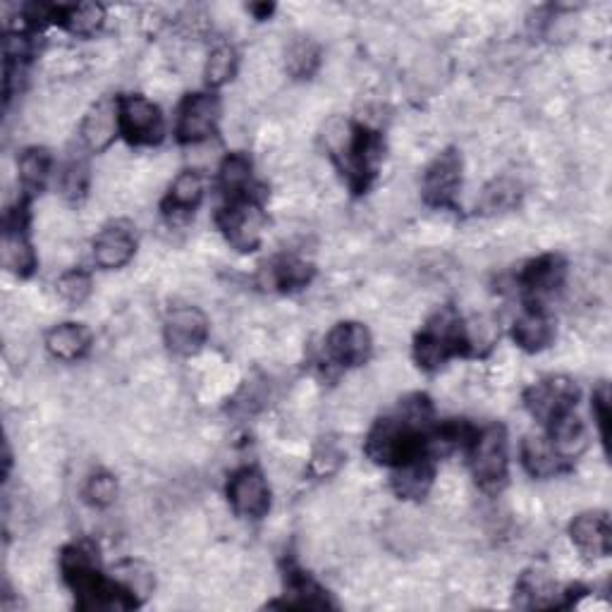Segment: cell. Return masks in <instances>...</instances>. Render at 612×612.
<instances>
[{"instance_id":"cell-16","label":"cell","mask_w":612,"mask_h":612,"mask_svg":"<svg viewBox=\"0 0 612 612\" xmlns=\"http://www.w3.org/2000/svg\"><path fill=\"white\" fill-rule=\"evenodd\" d=\"M136 252V240L128 225L112 223L96 235L94 240V261L101 268L116 271L128 266Z\"/></svg>"},{"instance_id":"cell-11","label":"cell","mask_w":612,"mask_h":612,"mask_svg":"<svg viewBox=\"0 0 612 612\" xmlns=\"http://www.w3.org/2000/svg\"><path fill=\"white\" fill-rule=\"evenodd\" d=\"M164 333L175 355L192 357L208 340V319L196 307H178L168 314Z\"/></svg>"},{"instance_id":"cell-22","label":"cell","mask_w":612,"mask_h":612,"mask_svg":"<svg viewBox=\"0 0 612 612\" xmlns=\"http://www.w3.org/2000/svg\"><path fill=\"white\" fill-rule=\"evenodd\" d=\"M435 469L431 455H421L403 467H395L393 489L399 497H407V501H421V497L429 493Z\"/></svg>"},{"instance_id":"cell-31","label":"cell","mask_w":612,"mask_h":612,"mask_svg":"<svg viewBox=\"0 0 612 612\" xmlns=\"http://www.w3.org/2000/svg\"><path fill=\"white\" fill-rule=\"evenodd\" d=\"M58 295L62 302H68L72 307H80L84 304L86 299L92 297V290H94V283H92V276L86 271H68V273H62L60 280H58Z\"/></svg>"},{"instance_id":"cell-13","label":"cell","mask_w":612,"mask_h":612,"mask_svg":"<svg viewBox=\"0 0 612 612\" xmlns=\"http://www.w3.org/2000/svg\"><path fill=\"white\" fill-rule=\"evenodd\" d=\"M0 254H3V266L10 273H15L17 278H29L34 273L36 252L27 237V214H24V206H17L8 214Z\"/></svg>"},{"instance_id":"cell-33","label":"cell","mask_w":612,"mask_h":612,"mask_svg":"<svg viewBox=\"0 0 612 612\" xmlns=\"http://www.w3.org/2000/svg\"><path fill=\"white\" fill-rule=\"evenodd\" d=\"M319 46L309 39H299L290 46V51H287V70H290L295 77H309V74H314V70L319 68Z\"/></svg>"},{"instance_id":"cell-23","label":"cell","mask_w":612,"mask_h":612,"mask_svg":"<svg viewBox=\"0 0 612 612\" xmlns=\"http://www.w3.org/2000/svg\"><path fill=\"white\" fill-rule=\"evenodd\" d=\"M548 441H551L555 455L562 461H572L589 445V433H586L581 419L574 417V411H567V415L551 421V439Z\"/></svg>"},{"instance_id":"cell-5","label":"cell","mask_w":612,"mask_h":612,"mask_svg":"<svg viewBox=\"0 0 612 612\" xmlns=\"http://www.w3.org/2000/svg\"><path fill=\"white\" fill-rule=\"evenodd\" d=\"M471 473L481 489L495 491L507 481L509 445L503 427H489L471 439Z\"/></svg>"},{"instance_id":"cell-29","label":"cell","mask_w":612,"mask_h":612,"mask_svg":"<svg viewBox=\"0 0 612 612\" xmlns=\"http://www.w3.org/2000/svg\"><path fill=\"white\" fill-rule=\"evenodd\" d=\"M555 584L543 572H527L517 584L521 608H545L553 603Z\"/></svg>"},{"instance_id":"cell-25","label":"cell","mask_w":612,"mask_h":612,"mask_svg":"<svg viewBox=\"0 0 612 612\" xmlns=\"http://www.w3.org/2000/svg\"><path fill=\"white\" fill-rule=\"evenodd\" d=\"M202 199H204V178L194 170H184L178 175V180L172 182L164 208L170 216H187V214H194V208L202 204Z\"/></svg>"},{"instance_id":"cell-24","label":"cell","mask_w":612,"mask_h":612,"mask_svg":"<svg viewBox=\"0 0 612 612\" xmlns=\"http://www.w3.org/2000/svg\"><path fill=\"white\" fill-rule=\"evenodd\" d=\"M106 20V10L98 3H80V5H53L51 22L65 27L77 36H92Z\"/></svg>"},{"instance_id":"cell-18","label":"cell","mask_w":612,"mask_h":612,"mask_svg":"<svg viewBox=\"0 0 612 612\" xmlns=\"http://www.w3.org/2000/svg\"><path fill=\"white\" fill-rule=\"evenodd\" d=\"M120 132V108L112 98H104L92 110L86 112L82 122V140L92 148V152H106V148L116 142Z\"/></svg>"},{"instance_id":"cell-12","label":"cell","mask_w":612,"mask_h":612,"mask_svg":"<svg viewBox=\"0 0 612 612\" xmlns=\"http://www.w3.org/2000/svg\"><path fill=\"white\" fill-rule=\"evenodd\" d=\"M577 399H579V388L569 379H562V376L536 383L533 388H529L527 395H524L527 409L536 419H541L545 423L567 415V411H574Z\"/></svg>"},{"instance_id":"cell-17","label":"cell","mask_w":612,"mask_h":612,"mask_svg":"<svg viewBox=\"0 0 612 612\" xmlns=\"http://www.w3.org/2000/svg\"><path fill=\"white\" fill-rule=\"evenodd\" d=\"M569 536L586 557H605L612 548V531L605 512H584L572 521Z\"/></svg>"},{"instance_id":"cell-19","label":"cell","mask_w":612,"mask_h":612,"mask_svg":"<svg viewBox=\"0 0 612 612\" xmlns=\"http://www.w3.org/2000/svg\"><path fill=\"white\" fill-rule=\"evenodd\" d=\"M311 278H314V268L297 256H276L261 268V285L278 292L302 290Z\"/></svg>"},{"instance_id":"cell-32","label":"cell","mask_w":612,"mask_h":612,"mask_svg":"<svg viewBox=\"0 0 612 612\" xmlns=\"http://www.w3.org/2000/svg\"><path fill=\"white\" fill-rule=\"evenodd\" d=\"M237 72V53L232 46H218L211 51L206 62V84L208 86H223L230 82Z\"/></svg>"},{"instance_id":"cell-35","label":"cell","mask_w":612,"mask_h":612,"mask_svg":"<svg viewBox=\"0 0 612 612\" xmlns=\"http://www.w3.org/2000/svg\"><path fill=\"white\" fill-rule=\"evenodd\" d=\"M86 182H89V168H86L84 160H72L62 172V192H65V196L77 199L86 192Z\"/></svg>"},{"instance_id":"cell-30","label":"cell","mask_w":612,"mask_h":612,"mask_svg":"<svg viewBox=\"0 0 612 612\" xmlns=\"http://www.w3.org/2000/svg\"><path fill=\"white\" fill-rule=\"evenodd\" d=\"M323 593L326 591H323L319 584L311 581L307 574L302 572L290 574V584H287V605L328 608V598Z\"/></svg>"},{"instance_id":"cell-9","label":"cell","mask_w":612,"mask_h":612,"mask_svg":"<svg viewBox=\"0 0 612 612\" xmlns=\"http://www.w3.org/2000/svg\"><path fill=\"white\" fill-rule=\"evenodd\" d=\"M461 190V158L455 148H447L423 175V199L433 208H455Z\"/></svg>"},{"instance_id":"cell-10","label":"cell","mask_w":612,"mask_h":612,"mask_svg":"<svg viewBox=\"0 0 612 612\" xmlns=\"http://www.w3.org/2000/svg\"><path fill=\"white\" fill-rule=\"evenodd\" d=\"M228 501L235 515L247 519L266 517L271 509V489L264 473L256 467L237 469L228 483Z\"/></svg>"},{"instance_id":"cell-2","label":"cell","mask_w":612,"mask_h":612,"mask_svg":"<svg viewBox=\"0 0 612 612\" xmlns=\"http://www.w3.org/2000/svg\"><path fill=\"white\" fill-rule=\"evenodd\" d=\"M60 569L82 610H128L136 605L128 586L104 577L86 545H68L60 555Z\"/></svg>"},{"instance_id":"cell-3","label":"cell","mask_w":612,"mask_h":612,"mask_svg":"<svg viewBox=\"0 0 612 612\" xmlns=\"http://www.w3.org/2000/svg\"><path fill=\"white\" fill-rule=\"evenodd\" d=\"M331 156L343 170L355 192H364L369 182L376 178L383 156V142L379 132H371L361 124L337 122L326 134Z\"/></svg>"},{"instance_id":"cell-34","label":"cell","mask_w":612,"mask_h":612,"mask_svg":"<svg viewBox=\"0 0 612 612\" xmlns=\"http://www.w3.org/2000/svg\"><path fill=\"white\" fill-rule=\"evenodd\" d=\"M116 495H118V483L108 471H98L86 481L84 497L86 503L94 507H108L112 501H116Z\"/></svg>"},{"instance_id":"cell-1","label":"cell","mask_w":612,"mask_h":612,"mask_svg":"<svg viewBox=\"0 0 612 612\" xmlns=\"http://www.w3.org/2000/svg\"><path fill=\"white\" fill-rule=\"evenodd\" d=\"M433 407L429 397L411 395L393 417L381 419L367 439V455L385 467H403L421 455H429L433 431Z\"/></svg>"},{"instance_id":"cell-38","label":"cell","mask_w":612,"mask_h":612,"mask_svg":"<svg viewBox=\"0 0 612 612\" xmlns=\"http://www.w3.org/2000/svg\"><path fill=\"white\" fill-rule=\"evenodd\" d=\"M249 10H252L259 20H266L273 12V5H252Z\"/></svg>"},{"instance_id":"cell-26","label":"cell","mask_w":612,"mask_h":612,"mask_svg":"<svg viewBox=\"0 0 612 612\" xmlns=\"http://www.w3.org/2000/svg\"><path fill=\"white\" fill-rule=\"evenodd\" d=\"M17 166H20V182H22L24 194L34 196L44 190L48 178H51L53 158L46 152V148L32 146L20 156Z\"/></svg>"},{"instance_id":"cell-28","label":"cell","mask_w":612,"mask_h":612,"mask_svg":"<svg viewBox=\"0 0 612 612\" xmlns=\"http://www.w3.org/2000/svg\"><path fill=\"white\" fill-rule=\"evenodd\" d=\"M521 459L524 467L529 469L531 477H553L555 471H560L562 459L555 455V449L548 439H527L521 445Z\"/></svg>"},{"instance_id":"cell-6","label":"cell","mask_w":612,"mask_h":612,"mask_svg":"<svg viewBox=\"0 0 612 612\" xmlns=\"http://www.w3.org/2000/svg\"><path fill=\"white\" fill-rule=\"evenodd\" d=\"M218 228L237 252H256L266 230V214L254 194L232 199L218 214Z\"/></svg>"},{"instance_id":"cell-21","label":"cell","mask_w":612,"mask_h":612,"mask_svg":"<svg viewBox=\"0 0 612 612\" xmlns=\"http://www.w3.org/2000/svg\"><path fill=\"white\" fill-rule=\"evenodd\" d=\"M46 347L60 361H77L92 349V331L82 323H60L48 331Z\"/></svg>"},{"instance_id":"cell-15","label":"cell","mask_w":612,"mask_h":612,"mask_svg":"<svg viewBox=\"0 0 612 612\" xmlns=\"http://www.w3.org/2000/svg\"><path fill=\"white\" fill-rule=\"evenodd\" d=\"M567 278V264L565 259L557 254H543L533 259L527 268L521 271L519 285L531 299H543L555 295Z\"/></svg>"},{"instance_id":"cell-8","label":"cell","mask_w":612,"mask_h":612,"mask_svg":"<svg viewBox=\"0 0 612 612\" xmlns=\"http://www.w3.org/2000/svg\"><path fill=\"white\" fill-rule=\"evenodd\" d=\"M220 120V101L216 94H190L178 110V140L182 144H199L216 134Z\"/></svg>"},{"instance_id":"cell-14","label":"cell","mask_w":612,"mask_h":612,"mask_svg":"<svg viewBox=\"0 0 612 612\" xmlns=\"http://www.w3.org/2000/svg\"><path fill=\"white\" fill-rule=\"evenodd\" d=\"M326 352L345 369L361 367L371 357V333L357 321H343L328 333Z\"/></svg>"},{"instance_id":"cell-20","label":"cell","mask_w":612,"mask_h":612,"mask_svg":"<svg viewBox=\"0 0 612 612\" xmlns=\"http://www.w3.org/2000/svg\"><path fill=\"white\" fill-rule=\"evenodd\" d=\"M512 337L524 352H541L555 340V323L543 309H527L512 326Z\"/></svg>"},{"instance_id":"cell-7","label":"cell","mask_w":612,"mask_h":612,"mask_svg":"<svg viewBox=\"0 0 612 612\" xmlns=\"http://www.w3.org/2000/svg\"><path fill=\"white\" fill-rule=\"evenodd\" d=\"M120 108V134L130 144L152 146L164 140L166 122L156 104L144 96H122Z\"/></svg>"},{"instance_id":"cell-36","label":"cell","mask_w":612,"mask_h":612,"mask_svg":"<svg viewBox=\"0 0 612 612\" xmlns=\"http://www.w3.org/2000/svg\"><path fill=\"white\" fill-rule=\"evenodd\" d=\"M515 187L507 184V182H497L493 190L485 192V206H489L491 211H497V208H505V206H512L515 204Z\"/></svg>"},{"instance_id":"cell-37","label":"cell","mask_w":612,"mask_h":612,"mask_svg":"<svg viewBox=\"0 0 612 612\" xmlns=\"http://www.w3.org/2000/svg\"><path fill=\"white\" fill-rule=\"evenodd\" d=\"M593 415H596V423L598 431H601L603 443H608V423H610V397L608 391H598L593 395Z\"/></svg>"},{"instance_id":"cell-27","label":"cell","mask_w":612,"mask_h":612,"mask_svg":"<svg viewBox=\"0 0 612 612\" xmlns=\"http://www.w3.org/2000/svg\"><path fill=\"white\" fill-rule=\"evenodd\" d=\"M220 187L230 202L252 194V160L244 154H230L225 158L220 166Z\"/></svg>"},{"instance_id":"cell-4","label":"cell","mask_w":612,"mask_h":612,"mask_svg":"<svg viewBox=\"0 0 612 612\" xmlns=\"http://www.w3.org/2000/svg\"><path fill=\"white\" fill-rule=\"evenodd\" d=\"M469 333L453 309L435 314L415 340V359L421 369L435 371L447 364L449 357L469 352Z\"/></svg>"}]
</instances>
